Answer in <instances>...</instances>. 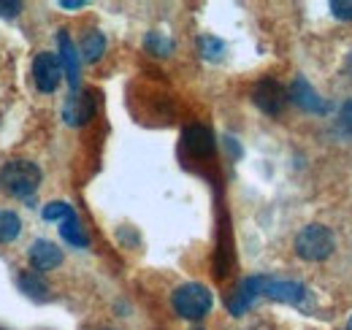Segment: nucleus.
I'll return each mask as SVG.
<instances>
[{"instance_id":"nucleus-1","label":"nucleus","mask_w":352,"mask_h":330,"mask_svg":"<svg viewBox=\"0 0 352 330\" xmlns=\"http://www.w3.org/2000/svg\"><path fill=\"white\" fill-rule=\"evenodd\" d=\"M41 184V168L30 160H11L0 168V187L14 198H28Z\"/></svg>"},{"instance_id":"nucleus-2","label":"nucleus","mask_w":352,"mask_h":330,"mask_svg":"<svg viewBox=\"0 0 352 330\" xmlns=\"http://www.w3.org/2000/svg\"><path fill=\"white\" fill-rule=\"evenodd\" d=\"M171 300H174L176 314L184 317V320H201L212 309V292L204 287V285H195V282L176 287Z\"/></svg>"},{"instance_id":"nucleus-3","label":"nucleus","mask_w":352,"mask_h":330,"mask_svg":"<svg viewBox=\"0 0 352 330\" xmlns=\"http://www.w3.org/2000/svg\"><path fill=\"white\" fill-rule=\"evenodd\" d=\"M296 252L309 263L325 260L333 252V233L325 225H309L296 236Z\"/></svg>"},{"instance_id":"nucleus-4","label":"nucleus","mask_w":352,"mask_h":330,"mask_svg":"<svg viewBox=\"0 0 352 330\" xmlns=\"http://www.w3.org/2000/svg\"><path fill=\"white\" fill-rule=\"evenodd\" d=\"M252 100H255V106H258L263 114L276 117V114H282L285 106H287V92H285V87H282L279 82L263 79V82L255 84V89H252Z\"/></svg>"},{"instance_id":"nucleus-5","label":"nucleus","mask_w":352,"mask_h":330,"mask_svg":"<svg viewBox=\"0 0 352 330\" xmlns=\"http://www.w3.org/2000/svg\"><path fill=\"white\" fill-rule=\"evenodd\" d=\"M60 76H63V63H60L57 54H52V52L36 54V60H33V79H36V87L41 92H54L57 84H60Z\"/></svg>"},{"instance_id":"nucleus-6","label":"nucleus","mask_w":352,"mask_h":330,"mask_svg":"<svg viewBox=\"0 0 352 330\" xmlns=\"http://www.w3.org/2000/svg\"><path fill=\"white\" fill-rule=\"evenodd\" d=\"M95 114V95L82 89V92H71V98L65 100L63 117L68 124H85Z\"/></svg>"},{"instance_id":"nucleus-7","label":"nucleus","mask_w":352,"mask_h":330,"mask_svg":"<svg viewBox=\"0 0 352 330\" xmlns=\"http://www.w3.org/2000/svg\"><path fill=\"white\" fill-rule=\"evenodd\" d=\"M182 141H184V149H187L192 157H206V155L214 152V135H212V130L204 127V124H190V127L184 130Z\"/></svg>"},{"instance_id":"nucleus-8","label":"nucleus","mask_w":352,"mask_h":330,"mask_svg":"<svg viewBox=\"0 0 352 330\" xmlns=\"http://www.w3.org/2000/svg\"><path fill=\"white\" fill-rule=\"evenodd\" d=\"M30 263H33L36 271H52V268H57L63 263V249L41 239V241H36L30 247Z\"/></svg>"},{"instance_id":"nucleus-9","label":"nucleus","mask_w":352,"mask_h":330,"mask_svg":"<svg viewBox=\"0 0 352 330\" xmlns=\"http://www.w3.org/2000/svg\"><path fill=\"white\" fill-rule=\"evenodd\" d=\"M290 98H293V103L296 106H301L304 111H317V114H322L328 106L320 100V95L311 89V84L304 79V76H296V82L290 84Z\"/></svg>"},{"instance_id":"nucleus-10","label":"nucleus","mask_w":352,"mask_h":330,"mask_svg":"<svg viewBox=\"0 0 352 330\" xmlns=\"http://www.w3.org/2000/svg\"><path fill=\"white\" fill-rule=\"evenodd\" d=\"M265 285H268V279L265 276H252V279H247V282H241V287L236 289V295H233V300L228 303L230 306V311L239 317L261 292L265 289Z\"/></svg>"},{"instance_id":"nucleus-11","label":"nucleus","mask_w":352,"mask_h":330,"mask_svg":"<svg viewBox=\"0 0 352 330\" xmlns=\"http://www.w3.org/2000/svg\"><path fill=\"white\" fill-rule=\"evenodd\" d=\"M263 292L274 300H282V303H304V298H307V287L298 282H271L268 279Z\"/></svg>"},{"instance_id":"nucleus-12","label":"nucleus","mask_w":352,"mask_h":330,"mask_svg":"<svg viewBox=\"0 0 352 330\" xmlns=\"http://www.w3.org/2000/svg\"><path fill=\"white\" fill-rule=\"evenodd\" d=\"M60 63L65 65L68 82H71L74 92H76V84H79V54H76V49H74V43H71L65 30L60 33Z\"/></svg>"},{"instance_id":"nucleus-13","label":"nucleus","mask_w":352,"mask_h":330,"mask_svg":"<svg viewBox=\"0 0 352 330\" xmlns=\"http://www.w3.org/2000/svg\"><path fill=\"white\" fill-rule=\"evenodd\" d=\"M60 233H63V239H65L68 244H74V247H87L89 244L87 233L82 230V222H79V217H76V214H74L71 219H65V222H63Z\"/></svg>"},{"instance_id":"nucleus-14","label":"nucleus","mask_w":352,"mask_h":330,"mask_svg":"<svg viewBox=\"0 0 352 330\" xmlns=\"http://www.w3.org/2000/svg\"><path fill=\"white\" fill-rule=\"evenodd\" d=\"M22 230V222L14 211H0V244H8L19 236Z\"/></svg>"},{"instance_id":"nucleus-15","label":"nucleus","mask_w":352,"mask_h":330,"mask_svg":"<svg viewBox=\"0 0 352 330\" xmlns=\"http://www.w3.org/2000/svg\"><path fill=\"white\" fill-rule=\"evenodd\" d=\"M103 49H106V38H103V33L89 30L87 36H85V41H82V54H85V60L95 63V60L103 54Z\"/></svg>"},{"instance_id":"nucleus-16","label":"nucleus","mask_w":352,"mask_h":330,"mask_svg":"<svg viewBox=\"0 0 352 330\" xmlns=\"http://www.w3.org/2000/svg\"><path fill=\"white\" fill-rule=\"evenodd\" d=\"M19 287H22V292H28V295H33V298H44L46 295V282L38 274H33V271L19 276Z\"/></svg>"},{"instance_id":"nucleus-17","label":"nucleus","mask_w":352,"mask_h":330,"mask_svg":"<svg viewBox=\"0 0 352 330\" xmlns=\"http://www.w3.org/2000/svg\"><path fill=\"white\" fill-rule=\"evenodd\" d=\"M198 49H201V57H206V60H220L225 54V43L220 38H214V36H201Z\"/></svg>"},{"instance_id":"nucleus-18","label":"nucleus","mask_w":352,"mask_h":330,"mask_svg":"<svg viewBox=\"0 0 352 330\" xmlns=\"http://www.w3.org/2000/svg\"><path fill=\"white\" fill-rule=\"evenodd\" d=\"M146 49H149L152 54H157V57H166V54L174 49V43L168 41V38H163V36H157V33H149V36H146Z\"/></svg>"},{"instance_id":"nucleus-19","label":"nucleus","mask_w":352,"mask_h":330,"mask_svg":"<svg viewBox=\"0 0 352 330\" xmlns=\"http://www.w3.org/2000/svg\"><path fill=\"white\" fill-rule=\"evenodd\" d=\"M74 217V208L68 206V204H63V201H57V204H49V206L44 208V219H49V222H54V219H71Z\"/></svg>"},{"instance_id":"nucleus-20","label":"nucleus","mask_w":352,"mask_h":330,"mask_svg":"<svg viewBox=\"0 0 352 330\" xmlns=\"http://www.w3.org/2000/svg\"><path fill=\"white\" fill-rule=\"evenodd\" d=\"M331 11L339 19H352V0H333L331 3Z\"/></svg>"},{"instance_id":"nucleus-21","label":"nucleus","mask_w":352,"mask_h":330,"mask_svg":"<svg viewBox=\"0 0 352 330\" xmlns=\"http://www.w3.org/2000/svg\"><path fill=\"white\" fill-rule=\"evenodd\" d=\"M339 127L352 135V98L342 106V111H339Z\"/></svg>"},{"instance_id":"nucleus-22","label":"nucleus","mask_w":352,"mask_h":330,"mask_svg":"<svg viewBox=\"0 0 352 330\" xmlns=\"http://www.w3.org/2000/svg\"><path fill=\"white\" fill-rule=\"evenodd\" d=\"M19 11H22V3H14V0L11 3H3L0 0V16H16Z\"/></svg>"},{"instance_id":"nucleus-23","label":"nucleus","mask_w":352,"mask_h":330,"mask_svg":"<svg viewBox=\"0 0 352 330\" xmlns=\"http://www.w3.org/2000/svg\"><path fill=\"white\" fill-rule=\"evenodd\" d=\"M63 6H65V8H79V6H85V3H82V0H63Z\"/></svg>"},{"instance_id":"nucleus-24","label":"nucleus","mask_w":352,"mask_h":330,"mask_svg":"<svg viewBox=\"0 0 352 330\" xmlns=\"http://www.w3.org/2000/svg\"><path fill=\"white\" fill-rule=\"evenodd\" d=\"M347 74H350V76H352V54H350V57H347Z\"/></svg>"},{"instance_id":"nucleus-25","label":"nucleus","mask_w":352,"mask_h":330,"mask_svg":"<svg viewBox=\"0 0 352 330\" xmlns=\"http://www.w3.org/2000/svg\"><path fill=\"white\" fill-rule=\"evenodd\" d=\"M347 330H352V320H350V325H347Z\"/></svg>"},{"instance_id":"nucleus-26","label":"nucleus","mask_w":352,"mask_h":330,"mask_svg":"<svg viewBox=\"0 0 352 330\" xmlns=\"http://www.w3.org/2000/svg\"><path fill=\"white\" fill-rule=\"evenodd\" d=\"M195 330H201V328H195Z\"/></svg>"}]
</instances>
